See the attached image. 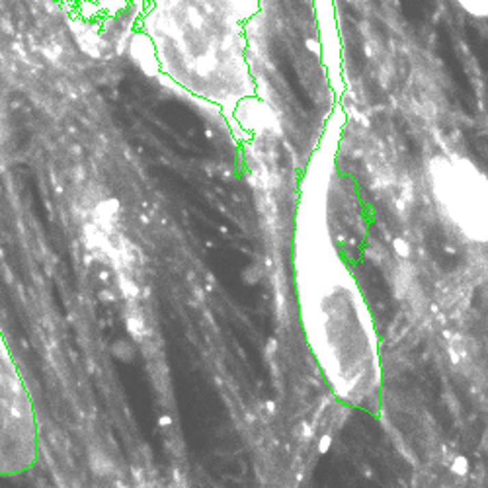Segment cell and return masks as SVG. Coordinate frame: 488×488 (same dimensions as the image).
Returning <instances> with one entry per match:
<instances>
[{"label":"cell","mask_w":488,"mask_h":488,"mask_svg":"<svg viewBox=\"0 0 488 488\" xmlns=\"http://www.w3.org/2000/svg\"><path fill=\"white\" fill-rule=\"evenodd\" d=\"M402 4V10L407 12V16H416L420 18L424 12H426V6H424V0H400Z\"/></svg>","instance_id":"6da1fadb"},{"label":"cell","mask_w":488,"mask_h":488,"mask_svg":"<svg viewBox=\"0 0 488 488\" xmlns=\"http://www.w3.org/2000/svg\"><path fill=\"white\" fill-rule=\"evenodd\" d=\"M396 251L400 252V254H409L407 242H402V240H396Z\"/></svg>","instance_id":"7a4b0ae2"},{"label":"cell","mask_w":488,"mask_h":488,"mask_svg":"<svg viewBox=\"0 0 488 488\" xmlns=\"http://www.w3.org/2000/svg\"><path fill=\"white\" fill-rule=\"evenodd\" d=\"M375 2H377V4H381V0H375Z\"/></svg>","instance_id":"3957f363"}]
</instances>
